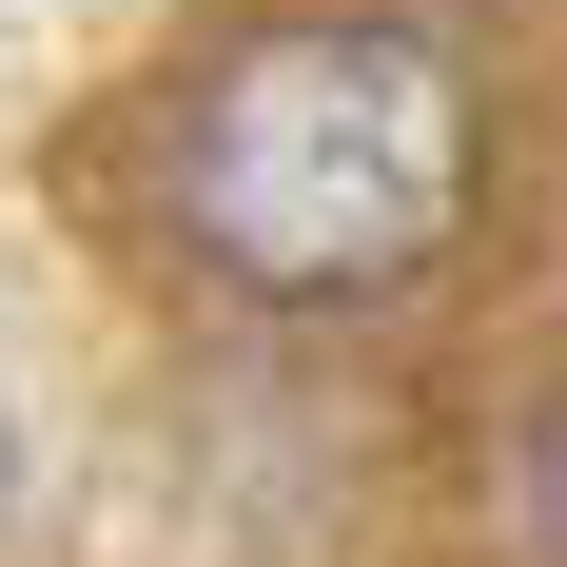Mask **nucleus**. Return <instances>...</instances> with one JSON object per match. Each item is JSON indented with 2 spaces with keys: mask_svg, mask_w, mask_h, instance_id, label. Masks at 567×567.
I'll return each instance as SVG.
<instances>
[{
  "mask_svg": "<svg viewBox=\"0 0 567 567\" xmlns=\"http://www.w3.org/2000/svg\"><path fill=\"white\" fill-rule=\"evenodd\" d=\"M509 509H528V548L567 567V372H548V411H528V451H509Z\"/></svg>",
  "mask_w": 567,
  "mask_h": 567,
  "instance_id": "obj_2",
  "label": "nucleus"
},
{
  "mask_svg": "<svg viewBox=\"0 0 567 567\" xmlns=\"http://www.w3.org/2000/svg\"><path fill=\"white\" fill-rule=\"evenodd\" d=\"M0 489H20V431H0Z\"/></svg>",
  "mask_w": 567,
  "mask_h": 567,
  "instance_id": "obj_3",
  "label": "nucleus"
},
{
  "mask_svg": "<svg viewBox=\"0 0 567 567\" xmlns=\"http://www.w3.org/2000/svg\"><path fill=\"white\" fill-rule=\"evenodd\" d=\"M470 176H489V99L431 20H255V40L176 99L157 137V216L176 255L255 313H372L470 235Z\"/></svg>",
  "mask_w": 567,
  "mask_h": 567,
  "instance_id": "obj_1",
  "label": "nucleus"
}]
</instances>
